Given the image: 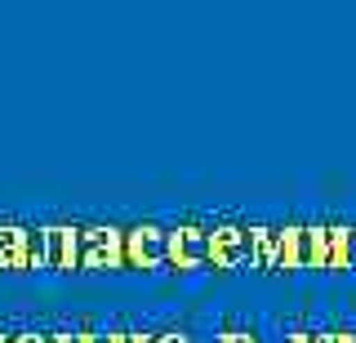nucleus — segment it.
Returning <instances> with one entry per match:
<instances>
[{"mask_svg": "<svg viewBox=\"0 0 356 343\" xmlns=\"http://www.w3.org/2000/svg\"><path fill=\"white\" fill-rule=\"evenodd\" d=\"M214 246H209V218H170L165 223V268L174 272H192V268H209Z\"/></svg>", "mask_w": 356, "mask_h": 343, "instance_id": "f257e3e1", "label": "nucleus"}, {"mask_svg": "<svg viewBox=\"0 0 356 343\" xmlns=\"http://www.w3.org/2000/svg\"><path fill=\"white\" fill-rule=\"evenodd\" d=\"M81 272H125V223L85 218V259Z\"/></svg>", "mask_w": 356, "mask_h": 343, "instance_id": "f03ea898", "label": "nucleus"}, {"mask_svg": "<svg viewBox=\"0 0 356 343\" xmlns=\"http://www.w3.org/2000/svg\"><path fill=\"white\" fill-rule=\"evenodd\" d=\"M125 268L129 272L165 268V223H156V218L125 223Z\"/></svg>", "mask_w": 356, "mask_h": 343, "instance_id": "7ed1b4c3", "label": "nucleus"}, {"mask_svg": "<svg viewBox=\"0 0 356 343\" xmlns=\"http://www.w3.org/2000/svg\"><path fill=\"white\" fill-rule=\"evenodd\" d=\"M44 237H49V268L54 272H81L85 218H44Z\"/></svg>", "mask_w": 356, "mask_h": 343, "instance_id": "20e7f679", "label": "nucleus"}, {"mask_svg": "<svg viewBox=\"0 0 356 343\" xmlns=\"http://www.w3.org/2000/svg\"><path fill=\"white\" fill-rule=\"evenodd\" d=\"M303 241H307V218H298V214H285V218H276V272L307 268Z\"/></svg>", "mask_w": 356, "mask_h": 343, "instance_id": "39448f33", "label": "nucleus"}, {"mask_svg": "<svg viewBox=\"0 0 356 343\" xmlns=\"http://www.w3.org/2000/svg\"><path fill=\"white\" fill-rule=\"evenodd\" d=\"M356 268V223L330 214V272Z\"/></svg>", "mask_w": 356, "mask_h": 343, "instance_id": "423d86ee", "label": "nucleus"}, {"mask_svg": "<svg viewBox=\"0 0 356 343\" xmlns=\"http://www.w3.org/2000/svg\"><path fill=\"white\" fill-rule=\"evenodd\" d=\"M303 254H307V268H325L330 272V214H312L307 218V241H303Z\"/></svg>", "mask_w": 356, "mask_h": 343, "instance_id": "0eeeda50", "label": "nucleus"}, {"mask_svg": "<svg viewBox=\"0 0 356 343\" xmlns=\"http://www.w3.org/2000/svg\"><path fill=\"white\" fill-rule=\"evenodd\" d=\"M214 343H263V339L254 335L250 321H241V317H222V326H218Z\"/></svg>", "mask_w": 356, "mask_h": 343, "instance_id": "6e6552de", "label": "nucleus"}, {"mask_svg": "<svg viewBox=\"0 0 356 343\" xmlns=\"http://www.w3.org/2000/svg\"><path fill=\"white\" fill-rule=\"evenodd\" d=\"M285 343H312V321H303V317L289 321V326H285Z\"/></svg>", "mask_w": 356, "mask_h": 343, "instance_id": "1a4fd4ad", "label": "nucleus"}, {"mask_svg": "<svg viewBox=\"0 0 356 343\" xmlns=\"http://www.w3.org/2000/svg\"><path fill=\"white\" fill-rule=\"evenodd\" d=\"M103 343H129V326H125V321H111V326H103Z\"/></svg>", "mask_w": 356, "mask_h": 343, "instance_id": "9d476101", "label": "nucleus"}, {"mask_svg": "<svg viewBox=\"0 0 356 343\" xmlns=\"http://www.w3.org/2000/svg\"><path fill=\"white\" fill-rule=\"evenodd\" d=\"M49 339H54V343H81V339H76V321H72V326H58V330H49Z\"/></svg>", "mask_w": 356, "mask_h": 343, "instance_id": "9b49d317", "label": "nucleus"}, {"mask_svg": "<svg viewBox=\"0 0 356 343\" xmlns=\"http://www.w3.org/2000/svg\"><path fill=\"white\" fill-rule=\"evenodd\" d=\"M156 343H192L183 330H156Z\"/></svg>", "mask_w": 356, "mask_h": 343, "instance_id": "f8f14e48", "label": "nucleus"}, {"mask_svg": "<svg viewBox=\"0 0 356 343\" xmlns=\"http://www.w3.org/2000/svg\"><path fill=\"white\" fill-rule=\"evenodd\" d=\"M129 343H156V330H143V326H129Z\"/></svg>", "mask_w": 356, "mask_h": 343, "instance_id": "ddd939ff", "label": "nucleus"}]
</instances>
